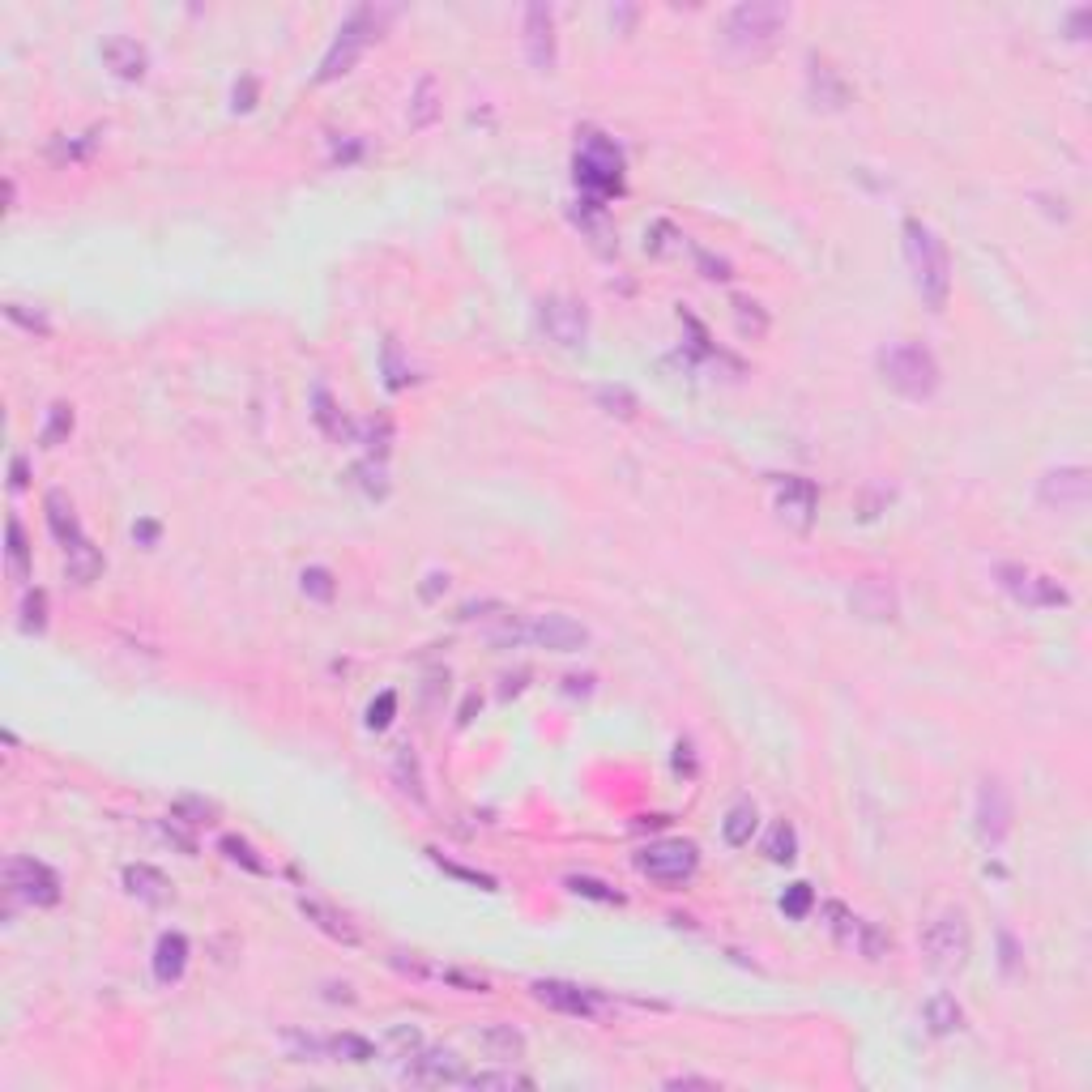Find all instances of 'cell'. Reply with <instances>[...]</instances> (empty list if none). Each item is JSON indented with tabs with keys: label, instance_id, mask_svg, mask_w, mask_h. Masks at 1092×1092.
<instances>
[{
	"label": "cell",
	"instance_id": "5",
	"mask_svg": "<svg viewBox=\"0 0 1092 1092\" xmlns=\"http://www.w3.org/2000/svg\"><path fill=\"white\" fill-rule=\"evenodd\" d=\"M376 34H380V13H376V9H355V13H350L346 22H342V30H338V39H334V48L324 52L316 81H338L342 73H350V65H355V60L363 56V48L372 44Z\"/></svg>",
	"mask_w": 1092,
	"mask_h": 1092
},
{
	"label": "cell",
	"instance_id": "62",
	"mask_svg": "<svg viewBox=\"0 0 1092 1092\" xmlns=\"http://www.w3.org/2000/svg\"><path fill=\"white\" fill-rule=\"evenodd\" d=\"M9 474H13V479H9L13 491H22V487H26V461H22V457H13V461H9Z\"/></svg>",
	"mask_w": 1092,
	"mask_h": 1092
},
{
	"label": "cell",
	"instance_id": "43",
	"mask_svg": "<svg viewBox=\"0 0 1092 1092\" xmlns=\"http://www.w3.org/2000/svg\"><path fill=\"white\" fill-rule=\"evenodd\" d=\"M355 483L367 491V496L384 500V496H388V474H384V461H376V457L359 461V465H355Z\"/></svg>",
	"mask_w": 1092,
	"mask_h": 1092
},
{
	"label": "cell",
	"instance_id": "61",
	"mask_svg": "<svg viewBox=\"0 0 1092 1092\" xmlns=\"http://www.w3.org/2000/svg\"><path fill=\"white\" fill-rule=\"evenodd\" d=\"M1088 17H1092V9L1084 5V9H1076L1071 13V39H1084V26H1088Z\"/></svg>",
	"mask_w": 1092,
	"mask_h": 1092
},
{
	"label": "cell",
	"instance_id": "16",
	"mask_svg": "<svg viewBox=\"0 0 1092 1092\" xmlns=\"http://www.w3.org/2000/svg\"><path fill=\"white\" fill-rule=\"evenodd\" d=\"M529 641L551 653H581L589 645V628L568 620V614H542L529 624Z\"/></svg>",
	"mask_w": 1092,
	"mask_h": 1092
},
{
	"label": "cell",
	"instance_id": "3",
	"mask_svg": "<svg viewBox=\"0 0 1092 1092\" xmlns=\"http://www.w3.org/2000/svg\"><path fill=\"white\" fill-rule=\"evenodd\" d=\"M875 367H879V380L892 388V393L909 397V402H926L939 393V363L926 346L918 342H888L879 346L875 355Z\"/></svg>",
	"mask_w": 1092,
	"mask_h": 1092
},
{
	"label": "cell",
	"instance_id": "54",
	"mask_svg": "<svg viewBox=\"0 0 1092 1092\" xmlns=\"http://www.w3.org/2000/svg\"><path fill=\"white\" fill-rule=\"evenodd\" d=\"M94 146H98V133H90L86 141H56V150H52V154H56V158H69V162H73V158H86V154H90Z\"/></svg>",
	"mask_w": 1092,
	"mask_h": 1092
},
{
	"label": "cell",
	"instance_id": "1",
	"mask_svg": "<svg viewBox=\"0 0 1092 1092\" xmlns=\"http://www.w3.org/2000/svg\"><path fill=\"white\" fill-rule=\"evenodd\" d=\"M900 235H904V261H909L918 295L926 299L931 312H943L947 295H952V257H947V243L922 218H904Z\"/></svg>",
	"mask_w": 1092,
	"mask_h": 1092
},
{
	"label": "cell",
	"instance_id": "29",
	"mask_svg": "<svg viewBox=\"0 0 1092 1092\" xmlns=\"http://www.w3.org/2000/svg\"><path fill=\"white\" fill-rule=\"evenodd\" d=\"M312 419H316V427L324 431L329 440H355V427H350V419L338 410V402H334L329 388H316V393H312Z\"/></svg>",
	"mask_w": 1092,
	"mask_h": 1092
},
{
	"label": "cell",
	"instance_id": "36",
	"mask_svg": "<svg viewBox=\"0 0 1092 1092\" xmlns=\"http://www.w3.org/2000/svg\"><path fill=\"white\" fill-rule=\"evenodd\" d=\"M593 402L606 410V415H614V419H636V410H641V402H636V393H628L624 384H602L593 393Z\"/></svg>",
	"mask_w": 1092,
	"mask_h": 1092
},
{
	"label": "cell",
	"instance_id": "25",
	"mask_svg": "<svg viewBox=\"0 0 1092 1092\" xmlns=\"http://www.w3.org/2000/svg\"><path fill=\"white\" fill-rule=\"evenodd\" d=\"M65 572L73 585H94L102 576V551L90 538H77L65 547Z\"/></svg>",
	"mask_w": 1092,
	"mask_h": 1092
},
{
	"label": "cell",
	"instance_id": "19",
	"mask_svg": "<svg viewBox=\"0 0 1092 1092\" xmlns=\"http://www.w3.org/2000/svg\"><path fill=\"white\" fill-rule=\"evenodd\" d=\"M896 589L888 581H858L850 589V610L858 614V620H871V624H883V620H896Z\"/></svg>",
	"mask_w": 1092,
	"mask_h": 1092
},
{
	"label": "cell",
	"instance_id": "12",
	"mask_svg": "<svg viewBox=\"0 0 1092 1092\" xmlns=\"http://www.w3.org/2000/svg\"><path fill=\"white\" fill-rule=\"evenodd\" d=\"M538 320L547 329V338L560 346H585V338H589V312H585V303L572 295H547L538 303Z\"/></svg>",
	"mask_w": 1092,
	"mask_h": 1092
},
{
	"label": "cell",
	"instance_id": "17",
	"mask_svg": "<svg viewBox=\"0 0 1092 1092\" xmlns=\"http://www.w3.org/2000/svg\"><path fill=\"white\" fill-rule=\"evenodd\" d=\"M807 90L815 98V107H823V112H845L854 98L850 81H845L841 69H832L823 56H807Z\"/></svg>",
	"mask_w": 1092,
	"mask_h": 1092
},
{
	"label": "cell",
	"instance_id": "45",
	"mask_svg": "<svg viewBox=\"0 0 1092 1092\" xmlns=\"http://www.w3.org/2000/svg\"><path fill=\"white\" fill-rule=\"evenodd\" d=\"M48 628V593L26 589L22 597V632H44Z\"/></svg>",
	"mask_w": 1092,
	"mask_h": 1092
},
{
	"label": "cell",
	"instance_id": "2",
	"mask_svg": "<svg viewBox=\"0 0 1092 1092\" xmlns=\"http://www.w3.org/2000/svg\"><path fill=\"white\" fill-rule=\"evenodd\" d=\"M790 22V9L786 5H773V0H747V5H734L721 22V44H726L730 56L738 60H755L765 56L777 34L786 30Z\"/></svg>",
	"mask_w": 1092,
	"mask_h": 1092
},
{
	"label": "cell",
	"instance_id": "30",
	"mask_svg": "<svg viewBox=\"0 0 1092 1092\" xmlns=\"http://www.w3.org/2000/svg\"><path fill=\"white\" fill-rule=\"evenodd\" d=\"M44 508H48V525H52V533L60 542H77V538H86V533H81V525H77V512H73V504H69V496L65 491H48V500H44Z\"/></svg>",
	"mask_w": 1092,
	"mask_h": 1092
},
{
	"label": "cell",
	"instance_id": "51",
	"mask_svg": "<svg viewBox=\"0 0 1092 1092\" xmlns=\"http://www.w3.org/2000/svg\"><path fill=\"white\" fill-rule=\"evenodd\" d=\"M393 713H397V696H393V691H380L372 705H367V726H372V730H384L388 721H393Z\"/></svg>",
	"mask_w": 1092,
	"mask_h": 1092
},
{
	"label": "cell",
	"instance_id": "56",
	"mask_svg": "<svg viewBox=\"0 0 1092 1092\" xmlns=\"http://www.w3.org/2000/svg\"><path fill=\"white\" fill-rule=\"evenodd\" d=\"M440 867L448 871V875H457V879H465V883H479V888H496V879H487V875H479V871H465V867H452V862H444V858H436Z\"/></svg>",
	"mask_w": 1092,
	"mask_h": 1092
},
{
	"label": "cell",
	"instance_id": "21",
	"mask_svg": "<svg viewBox=\"0 0 1092 1092\" xmlns=\"http://www.w3.org/2000/svg\"><path fill=\"white\" fill-rule=\"evenodd\" d=\"M102 65H107L120 81H141V77H146V69H150V56H146V48H141L137 39L112 34L107 44H102Z\"/></svg>",
	"mask_w": 1092,
	"mask_h": 1092
},
{
	"label": "cell",
	"instance_id": "14",
	"mask_svg": "<svg viewBox=\"0 0 1092 1092\" xmlns=\"http://www.w3.org/2000/svg\"><path fill=\"white\" fill-rule=\"evenodd\" d=\"M533 999L547 1003L551 1012H564V1016H597V1012H606V999L597 995V991H585V986H576V981H533L529 986Z\"/></svg>",
	"mask_w": 1092,
	"mask_h": 1092
},
{
	"label": "cell",
	"instance_id": "50",
	"mask_svg": "<svg viewBox=\"0 0 1092 1092\" xmlns=\"http://www.w3.org/2000/svg\"><path fill=\"white\" fill-rule=\"evenodd\" d=\"M508 606L504 602H465L461 610H457V620L461 624H479V620H508Z\"/></svg>",
	"mask_w": 1092,
	"mask_h": 1092
},
{
	"label": "cell",
	"instance_id": "40",
	"mask_svg": "<svg viewBox=\"0 0 1092 1092\" xmlns=\"http://www.w3.org/2000/svg\"><path fill=\"white\" fill-rule=\"evenodd\" d=\"M457 1084H465V1088H533V1080L517 1076V1071H474V1076H461Z\"/></svg>",
	"mask_w": 1092,
	"mask_h": 1092
},
{
	"label": "cell",
	"instance_id": "9",
	"mask_svg": "<svg viewBox=\"0 0 1092 1092\" xmlns=\"http://www.w3.org/2000/svg\"><path fill=\"white\" fill-rule=\"evenodd\" d=\"M636 867H641L649 879L657 883H687L700 867V854H696V845L691 841H653L645 845L641 854H636Z\"/></svg>",
	"mask_w": 1092,
	"mask_h": 1092
},
{
	"label": "cell",
	"instance_id": "18",
	"mask_svg": "<svg viewBox=\"0 0 1092 1092\" xmlns=\"http://www.w3.org/2000/svg\"><path fill=\"white\" fill-rule=\"evenodd\" d=\"M525 56L533 69H542V73L555 69V9L551 5L525 9Z\"/></svg>",
	"mask_w": 1092,
	"mask_h": 1092
},
{
	"label": "cell",
	"instance_id": "31",
	"mask_svg": "<svg viewBox=\"0 0 1092 1092\" xmlns=\"http://www.w3.org/2000/svg\"><path fill=\"white\" fill-rule=\"evenodd\" d=\"M355 444H363V448H367V457L384 461V457H388V444H393V419H388V415L363 419V423L355 427Z\"/></svg>",
	"mask_w": 1092,
	"mask_h": 1092
},
{
	"label": "cell",
	"instance_id": "44",
	"mask_svg": "<svg viewBox=\"0 0 1092 1092\" xmlns=\"http://www.w3.org/2000/svg\"><path fill=\"white\" fill-rule=\"evenodd\" d=\"M218 850H222L226 858H231V862H239L243 871H252V875H265V862L257 858V850H252V845L243 841V836H222V841H218Z\"/></svg>",
	"mask_w": 1092,
	"mask_h": 1092
},
{
	"label": "cell",
	"instance_id": "46",
	"mask_svg": "<svg viewBox=\"0 0 1092 1092\" xmlns=\"http://www.w3.org/2000/svg\"><path fill=\"white\" fill-rule=\"evenodd\" d=\"M811 904H815V892H811V883H790L786 888V896H781V914L786 918H794V922H802L811 914Z\"/></svg>",
	"mask_w": 1092,
	"mask_h": 1092
},
{
	"label": "cell",
	"instance_id": "11",
	"mask_svg": "<svg viewBox=\"0 0 1092 1092\" xmlns=\"http://www.w3.org/2000/svg\"><path fill=\"white\" fill-rule=\"evenodd\" d=\"M1037 500L1045 508H1054V512H1084L1088 500H1092V474L1084 465H1059V469H1049L1041 487H1037Z\"/></svg>",
	"mask_w": 1092,
	"mask_h": 1092
},
{
	"label": "cell",
	"instance_id": "41",
	"mask_svg": "<svg viewBox=\"0 0 1092 1092\" xmlns=\"http://www.w3.org/2000/svg\"><path fill=\"white\" fill-rule=\"evenodd\" d=\"M282 1045L291 1049V1059H295V1063H320V1059H324V1049H329L320 1037H312V1033H295V1028H291V1033H282Z\"/></svg>",
	"mask_w": 1092,
	"mask_h": 1092
},
{
	"label": "cell",
	"instance_id": "23",
	"mask_svg": "<svg viewBox=\"0 0 1092 1092\" xmlns=\"http://www.w3.org/2000/svg\"><path fill=\"white\" fill-rule=\"evenodd\" d=\"M572 222L589 235V243L602 257H610L614 248H620V243H614V226L606 222V214H602V205H597V201H576L572 205Z\"/></svg>",
	"mask_w": 1092,
	"mask_h": 1092
},
{
	"label": "cell",
	"instance_id": "27",
	"mask_svg": "<svg viewBox=\"0 0 1092 1092\" xmlns=\"http://www.w3.org/2000/svg\"><path fill=\"white\" fill-rule=\"evenodd\" d=\"M483 1049H487V1059H496V1063H517L525 1059V1037L517 1033L512 1024H487L483 1033H479Z\"/></svg>",
	"mask_w": 1092,
	"mask_h": 1092
},
{
	"label": "cell",
	"instance_id": "4",
	"mask_svg": "<svg viewBox=\"0 0 1092 1092\" xmlns=\"http://www.w3.org/2000/svg\"><path fill=\"white\" fill-rule=\"evenodd\" d=\"M576 184H581L585 201H597V205H602V197L620 193L624 189V154H620V146L606 141L602 133H589L581 141V150H576Z\"/></svg>",
	"mask_w": 1092,
	"mask_h": 1092
},
{
	"label": "cell",
	"instance_id": "33",
	"mask_svg": "<svg viewBox=\"0 0 1092 1092\" xmlns=\"http://www.w3.org/2000/svg\"><path fill=\"white\" fill-rule=\"evenodd\" d=\"M393 781L415 802L427 798V790H423V765H419V751L415 747H397V755H393Z\"/></svg>",
	"mask_w": 1092,
	"mask_h": 1092
},
{
	"label": "cell",
	"instance_id": "6",
	"mask_svg": "<svg viewBox=\"0 0 1092 1092\" xmlns=\"http://www.w3.org/2000/svg\"><path fill=\"white\" fill-rule=\"evenodd\" d=\"M823 926H828V935L845 947V952H854V956H862V960H883L892 952V939L879 931L875 922H867V918H858L854 909H845L841 900H832V904H823Z\"/></svg>",
	"mask_w": 1092,
	"mask_h": 1092
},
{
	"label": "cell",
	"instance_id": "15",
	"mask_svg": "<svg viewBox=\"0 0 1092 1092\" xmlns=\"http://www.w3.org/2000/svg\"><path fill=\"white\" fill-rule=\"evenodd\" d=\"M773 496H777L781 521L794 525V529H811L815 504H819L811 479H794V474H786V479H773Z\"/></svg>",
	"mask_w": 1092,
	"mask_h": 1092
},
{
	"label": "cell",
	"instance_id": "57",
	"mask_svg": "<svg viewBox=\"0 0 1092 1092\" xmlns=\"http://www.w3.org/2000/svg\"><path fill=\"white\" fill-rule=\"evenodd\" d=\"M999 947H1003V968H1007V973H1016V968H1020V952H1016V939L1007 935V931H999Z\"/></svg>",
	"mask_w": 1092,
	"mask_h": 1092
},
{
	"label": "cell",
	"instance_id": "53",
	"mask_svg": "<svg viewBox=\"0 0 1092 1092\" xmlns=\"http://www.w3.org/2000/svg\"><path fill=\"white\" fill-rule=\"evenodd\" d=\"M5 316H9L13 324L30 329V334H48V329H52L44 312H26V303H5Z\"/></svg>",
	"mask_w": 1092,
	"mask_h": 1092
},
{
	"label": "cell",
	"instance_id": "22",
	"mask_svg": "<svg viewBox=\"0 0 1092 1092\" xmlns=\"http://www.w3.org/2000/svg\"><path fill=\"white\" fill-rule=\"evenodd\" d=\"M299 914L312 922L316 931H324L329 939H338V943H346V947H355V943H359V931L350 926L346 914L334 909V904H324V900H316V896H299Z\"/></svg>",
	"mask_w": 1092,
	"mask_h": 1092
},
{
	"label": "cell",
	"instance_id": "26",
	"mask_svg": "<svg viewBox=\"0 0 1092 1092\" xmlns=\"http://www.w3.org/2000/svg\"><path fill=\"white\" fill-rule=\"evenodd\" d=\"M125 888L137 896V900H146V904H167L171 900V883L162 871L146 867V862H137V867H125Z\"/></svg>",
	"mask_w": 1092,
	"mask_h": 1092
},
{
	"label": "cell",
	"instance_id": "60",
	"mask_svg": "<svg viewBox=\"0 0 1092 1092\" xmlns=\"http://www.w3.org/2000/svg\"><path fill=\"white\" fill-rule=\"evenodd\" d=\"M133 538H137L141 547H154V542H158V525H154V521H141V525H133Z\"/></svg>",
	"mask_w": 1092,
	"mask_h": 1092
},
{
	"label": "cell",
	"instance_id": "42",
	"mask_svg": "<svg viewBox=\"0 0 1092 1092\" xmlns=\"http://www.w3.org/2000/svg\"><path fill=\"white\" fill-rule=\"evenodd\" d=\"M299 589H303L307 597H316V602H334L338 581H334V572H329V568H303Z\"/></svg>",
	"mask_w": 1092,
	"mask_h": 1092
},
{
	"label": "cell",
	"instance_id": "52",
	"mask_svg": "<svg viewBox=\"0 0 1092 1092\" xmlns=\"http://www.w3.org/2000/svg\"><path fill=\"white\" fill-rule=\"evenodd\" d=\"M175 819H184V823H210L214 819V802H205V798H179L175 802Z\"/></svg>",
	"mask_w": 1092,
	"mask_h": 1092
},
{
	"label": "cell",
	"instance_id": "20",
	"mask_svg": "<svg viewBox=\"0 0 1092 1092\" xmlns=\"http://www.w3.org/2000/svg\"><path fill=\"white\" fill-rule=\"evenodd\" d=\"M465 1076L461 1059L452 1049H419L415 1059L406 1063V1080L415 1084H457Z\"/></svg>",
	"mask_w": 1092,
	"mask_h": 1092
},
{
	"label": "cell",
	"instance_id": "55",
	"mask_svg": "<svg viewBox=\"0 0 1092 1092\" xmlns=\"http://www.w3.org/2000/svg\"><path fill=\"white\" fill-rule=\"evenodd\" d=\"M734 307H738V329H751V334H765V312H755V303H747V299H734Z\"/></svg>",
	"mask_w": 1092,
	"mask_h": 1092
},
{
	"label": "cell",
	"instance_id": "63",
	"mask_svg": "<svg viewBox=\"0 0 1092 1092\" xmlns=\"http://www.w3.org/2000/svg\"><path fill=\"white\" fill-rule=\"evenodd\" d=\"M440 589H448V576H440V572H431V576H427V585H423V597H436Z\"/></svg>",
	"mask_w": 1092,
	"mask_h": 1092
},
{
	"label": "cell",
	"instance_id": "58",
	"mask_svg": "<svg viewBox=\"0 0 1092 1092\" xmlns=\"http://www.w3.org/2000/svg\"><path fill=\"white\" fill-rule=\"evenodd\" d=\"M666 1088H717V1080H709V1076H670Z\"/></svg>",
	"mask_w": 1092,
	"mask_h": 1092
},
{
	"label": "cell",
	"instance_id": "49",
	"mask_svg": "<svg viewBox=\"0 0 1092 1092\" xmlns=\"http://www.w3.org/2000/svg\"><path fill=\"white\" fill-rule=\"evenodd\" d=\"M384 380H388V388H406L410 380V367L402 363V350H397V342H384Z\"/></svg>",
	"mask_w": 1092,
	"mask_h": 1092
},
{
	"label": "cell",
	"instance_id": "8",
	"mask_svg": "<svg viewBox=\"0 0 1092 1092\" xmlns=\"http://www.w3.org/2000/svg\"><path fill=\"white\" fill-rule=\"evenodd\" d=\"M999 585L1016 597V602L1024 606H1037V610H1054V606H1067L1071 602V593L1054 581V576H1045L1037 568H1024V564H999Z\"/></svg>",
	"mask_w": 1092,
	"mask_h": 1092
},
{
	"label": "cell",
	"instance_id": "47",
	"mask_svg": "<svg viewBox=\"0 0 1092 1092\" xmlns=\"http://www.w3.org/2000/svg\"><path fill=\"white\" fill-rule=\"evenodd\" d=\"M73 431V410L69 406H52V415H48V423H44V436H39V444L44 448H56L60 440H65Z\"/></svg>",
	"mask_w": 1092,
	"mask_h": 1092
},
{
	"label": "cell",
	"instance_id": "24",
	"mask_svg": "<svg viewBox=\"0 0 1092 1092\" xmlns=\"http://www.w3.org/2000/svg\"><path fill=\"white\" fill-rule=\"evenodd\" d=\"M184 968H189V939L175 935V931L162 935L158 947H154V977L162 986H171V981L184 977Z\"/></svg>",
	"mask_w": 1092,
	"mask_h": 1092
},
{
	"label": "cell",
	"instance_id": "32",
	"mask_svg": "<svg viewBox=\"0 0 1092 1092\" xmlns=\"http://www.w3.org/2000/svg\"><path fill=\"white\" fill-rule=\"evenodd\" d=\"M926 1024H931V1033H935V1037L956 1033V1028L964 1024L960 1003H956L952 995H931V999H926Z\"/></svg>",
	"mask_w": 1092,
	"mask_h": 1092
},
{
	"label": "cell",
	"instance_id": "13",
	"mask_svg": "<svg viewBox=\"0 0 1092 1092\" xmlns=\"http://www.w3.org/2000/svg\"><path fill=\"white\" fill-rule=\"evenodd\" d=\"M1012 832V794L1003 790V781L986 777L977 790V836L986 850H999Z\"/></svg>",
	"mask_w": 1092,
	"mask_h": 1092
},
{
	"label": "cell",
	"instance_id": "34",
	"mask_svg": "<svg viewBox=\"0 0 1092 1092\" xmlns=\"http://www.w3.org/2000/svg\"><path fill=\"white\" fill-rule=\"evenodd\" d=\"M755 807L751 802H738V807L726 811V819H721V836H726V845H734V850H743V845H751V832H755Z\"/></svg>",
	"mask_w": 1092,
	"mask_h": 1092
},
{
	"label": "cell",
	"instance_id": "10",
	"mask_svg": "<svg viewBox=\"0 0 1092 1092\" xmlns=\"http://www.w3.org/2000/svg\"><path fill=\"white\" fill-rule=\"evenodd\" d=\"M5 888L26 900V904H56L60 900V875L48 867V862H34V858H9L5 862Z\"/></svg>",
	"mask_w": 1092,
	"mask_h": 1092
},
{
	"label": "cell",
	"instance_id": "35",
	"mask_svg": "<svg viewBox=\"0 0 1092 1092\" xmlns=\"http://www.w3.org/2000/svg\"><path fill=\"white\" fill-rule=\"evenodd\" d=\"M5 533H9V572H13V581H30V542H26L22 521L9 517Z\"/></svg>",
	"mask_w": 1092,
	"mask_h": 1092
},
{
	"label": "cell",
	"instance_id": "37",
	"mask_svg": "<svg viewBox=\"0 0 1092 1092\" xmlns=\"http://www.w3.org/2000/svg\"><path fill=\"white\" fill-rule=\"evenodd\" d=\"M329 1054H334L338 1063H372L376 1059V1045L367 1041V1037H355V1033H342L329 1041Z\"/></svg>",
	"mask_w": 1092,
	"mask_h": 1092
},
{
	"label": "cell",
	"instance_id": "48",
	"mask_svg": "<svg viewBox=\"0 0 1092 1092\" xmlns=\"http://www.w3.org/2000/svg\"><path fill=\"white\" fill-rule=\"evenodd\" d=\"M568 888L576 892V896H589V900H606V904H620L624 896L610 888V883H602V879H589V875H572L568 879Z\"/></svg>",
	"mask_w": 1092,
	"mask_h": 1092
},
{
	"label": "cell",
	"instance_id": "59",
	"mask_svg": "<svg viewBox=\"0 0 1092 1092\" xmlns=\"http://www.w3.org/2000/svg\"><path fill=\"white\" fill-rule=\"evenodd\" d=\"M696 261H700V265H705V270H709V278H730V265H726V261H721V257H709V252H696Z\"/></svg>",
	"mask_w": 1092,
	"mask_h": 1092
},
{
	"label": "cell",
	"instance_id": "7",
	"mask_svg": "<svg viewBox=\"0 0 1092 1092\" xmlns=\"http://www.w3.org/2000/svg\"><path fill=\"white\" fill-rule=\"evenodd\" d=\"M922 952L935 968H943V973L964 968V960H968V922H964V914L943 909V914H935L931 922H926Z\"/></svg>",
	"mask_w": 1092,
	"mask_h": 1092
},
{
	"label": "cell",
	"instance_id": "39",
	"mask_svg": "<svg viewBox=\"0 0 1092 1092\" xmlns=\"http://www.w3.org/2000/svg\"><path fill=\"white\" fill-rule=\"evenodd\" d=\"M384 1045H388V1054H393L397 1063H402V1059H415L419 1049H423V1033H419L415 1024H397V1028H388Z\"/></svg>",
	"mask_w": 1092,
	"mask_h": 1092
},
{
	"label": "cell",
	"instance_id": "28",
	"mask_svg": "<svg viewBox=\"0 0 1092 1092\" xmlns=\"http://www.w3.org/2000/svg\"><path fill=\"white\" fill-rule=\"evenodd\" d=\"M440 86H436V77H419V86L415 94H410V107H406V120H410V129H427V125H436L440 120Z\"/></svg>",
	"mask_w": 1092,
	"mask_h": 1092
},
{
	"label": "cell",
	"instance_id": "38",
	"mask_svg": "<svg viewBox=\"0 0 1092 1092\" xmlns=\"http://www.w3.org/2000/svg\"><path fill=\"white\" fill-rule=\"evenodd\" d=\"M765 854H769V862H794V854H798V832L790 828L786 819L773 823V832H769V841H765Z\"/></svg>",
	"mask_w": 1092,
	"mask_h": 1092
}]
</instances>
